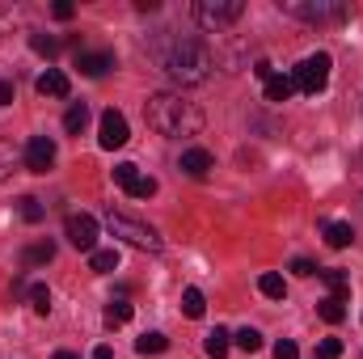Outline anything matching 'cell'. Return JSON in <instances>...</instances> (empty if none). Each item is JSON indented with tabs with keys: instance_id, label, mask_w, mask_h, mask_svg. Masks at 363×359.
<instances>
[{
	"instance_id": "1",
	"label": "cell",
	"mask_w": 363,
	"mask_h": 359,
	"mask_svg": "<svg viewBox=\"0 0 363 359\" xmlns=\"http://www.w3.org/2000/svg\"><path fill=\"white\" fill-rule=\"evenodd\" d=\"M144 114H148V127L157 136H169V140H182V136H199L203 127V114L194 101H186L182 93H152L144 101Z\"/></svg>"
},
{
	"instance_id": "2",
	"label": "cell",
	"mask_w": 363,
	"mask_h": 359,
	"mask_svg": "<svg viewBox=\"0 0 363 359\" xmlns=\"http://www.w3.org/2000/svg\"><path fill=\"white\" fill-rule=\"evenodd\" d=\"M161 68H165L178 85H203V81L211 77L216 60H211L207 43H199V38H174V43L161 51Z\"/></svg>"
},
{
	"instance_id": "3",
	"label": "cell",
	"mask_w": 363,
	"mask_h": 359,
	"mask_svg": "<svg viewBox=\"0 0 363 359\" xmlns=\"http://www.w3.org/2000/svg\"><path fill=\"white\" fill-rule=\"evenodd\" d=\"M330 68H334V60L325 55V51H317V55H304L296 68H291V89L308 93V97H317V93L330 85Z\"/></svg>"
},
{
	"instance_id": "4",
	"label": "cell",
	"mask_w": 363,
	"mask_h": 359,
	"mask_svg": "<svg viewBox=\"0 0 363 359\" xmlns=\"http://www.w3.org/2000/svg\"><path fill=\"white\" fill-rule=\"evenodd\" d=\"M283 13H291L300 21L330 26V21H347L351 17V4H342V0H283Z\"/></svg>"
},
{
	"instance_id": "5",
	"label": "cell",
	"mask_w": 363,
	"mask_h": 359,
	"mask_svg": "<svg viewBox=\"0 0 363 359\" xmlns=\"http://www.w3.org/2000/svg\"><path fill=\"white\" fill-rule=\"evenodd\" d=\"M106 228L114 233V237H123L127 245H135V250H161L165 241L157 237V228H148V224H140V220H131V216H123V211H110L106 216Z\"/></svg>"
},
{
	"instance_id": "6",
	"label": "cell",
	"mask_w": 363,
	"mask_h": 359,
	"mask_svg": "<svg viewBox=\"0 0 363 359\" xmlns=\"http://www.w3.org/2000/svg\"><path fill=\"white\" fill-rule=\"evenodd\" d=\"M241 13H245L241 0H199V4H194V21H199L203 30H224V26H233Z\"/></svg>"
},
{
	"instance_id": "7",
	"label": "cell",
	"mask_w": 363,
	"mask_h": 359,
	"mask_svg": "<svg viewBox=\"0 0 363 359\" xmlns=\"http://www.w3.org/2000/svg\"><path fill=\"white\" fill-rule=\"evenodd\" d=\"M114 182H118L131 199H152V194H157V178H152V174H140V165H131V161L114 165Z\"/></svg>"
},
{
	"instance_id": "8",
	"label": "cell",
	"mask_w": 363,
	"mask_h": 359,
	"mask_svg": "<svg viewBox=\"0 0 363 359\" xmlns=\"http://www.w3.org/2000/svg\"><path fill=\"white\" fill-rule=\"evenodd\" d=\"M64 237L77 245V250H85V254H93V245H97V220L93 216H68V224H64Z\"/></svg>"
},
{
	"instance_id": "9",
	"label": "cell",
	"mask_w": 363,
	"mask_h": 359,
	"mask_svg": "<svg viewBox=\"0 0 363 359\" xmlns=\"http://www.w3.org/2000/svg\"><path fill=\"white\" fill-rule=\"evenodd\" d=\"M51 165H55V140L51 136H34L26 144V170L30 174H47Z\"/></svg>"
},
{
	"instance_id": "10",
	"label": "cell",
	"mask_w": 363,
	"mask_h": 359,
	"mask_svg": "<svg viewBox=\"0 0 363 359\" xmlns=\"http://www.w3.org/2000/svg\"><path fill=\"white\" fill-rule=\"evenodd\" d=\"M101 148H123L127 140H131V131H127V118H123V110H106L101 114Z\"/></svg>"
},
{
	"instance_id": "11",
	"label": "cell",
	"mask_w": 363,
	"mask_h": 359,
	"mask_svg": "<svg viewBox=\"0 0 363 359\" xmlns=\"http://www.w3.org/2000/svg\"><path fill=\"white\" fill-rule=\"evenodd\" d=\"M211 170H216V161H211L207 148H186V153H182V174H190V178H207Z\"/></svg>"
},
{
	"instance_id": "12",
	"label": "cell",
	"mask_w": 363,
	"mask_h": 359,
	"mask_svg": "<svg viewBox=\"0 0 363 359\" xmlns=\"http://www.w3.org/2000/svg\"><path fill=\"white\" fill-rule=\"evenodd\" d=\"M77 68H81V77H106L114 68V55L110 51H81L77 55Z\"/></svg>"
},
{
	"instance_id": "13",
	"label": "cell",
	"mask_w": 363,
	"mask_h": 359,
	"mask_svg": "<svg viewBox=\"0 0 363 359\" xmlns=\"http://www.w3.org/2000/svg\"><path fill=\"white\" fill-rule=\"evenodd\" d=\"M131 300L127 296H110V304H106V313H101V321H106V330H118V326H127L131 321Z\"/></svg>"
},
{
	"instance_id": "14",
	"label": "cell",
	"mask_w": 363,
	"mask_h": 359,
	"mask_svg": "<svg viewBox=\"0 0 363 359\" xmlns=\"http://www.w3.org/2000/svg\"><path fill=\"white\" fill-rule=\"evenodd\" d=\"M34 89L43 93V97H68V89H72V85H68V77H64L60 68H47V72L34 81Z\"/></svg>"
},
{
	"instance_id": "15",
	"label": "cell",
	"mask_w": 363,
	"mask_h": 359,
	"mask_svg": "<svg viewBox=\"0 0 363 359\" xmlns=\"http://www.w3.org/2000/svg\"><path fill=\"white\" fill-rule=\"evenodd\" d=\"M55 258V245L51 241H34V245H26V254H21V267L34 270V267H47Z\"/></svg>"
},
{
	"instance_id": "16",
	"label": "cell",
	"mask_w": 363,
	"mask_h": 359,
	"mask_svg": "<svg viewBox=\"0 0 363 359\" xmlns=\"http://www.w3.org/2000/svg\"><path fill=\"white\" fill-rule=\"evenodd\" d=\"M85 127H89V106H85V101H72L68 114H64V131H68V136H81Z\"/></svg>"
},
{
	"instance_id": "17",
	"label": "cell",
	"mask_w": 363,
	"mask_h": 359,
	"mask_svg": "<svg viewBox=\"0 0 363 359\" xmlns=\"http://www.w3.org/2000/svg\"><path fill=\"white\" fill-rule=\"evenodd\" d=\"M351 241H355V228H351V224H342V220L325 224V245H334V250H347Z\"/></svg>"
},
{
	"instance_id": "18",
	"label": "cell",
	"mask_w": 363,
	"mask_h": 359,
	"mask_svg": "<svg viewBox=\"0 0 363 359\" xmlns=\"http://www.w3.org/2000/svg\"><path fill=\"white\" fill-rule=\"evenodd\" d=\"M317 313H321V321H330V326H338V321L347 317V300H342V296H325V300L317 304Z\"/></svg>"
},
{
	"instance_id": "19",
	"label": "cell",
	"mask_w": 363,
	"mask_h": 359,
	"mask_svg": "<svg viewBox=\"0 0 363 359\" xmlns=\"http://www.w3.org/2000/svg\"><path fill=\"white\" fill-rule=\"evenodd\" d=\"M135 351H140V355H161V351H169V338L157 334V330H148V334L135 338Z\"/></svg>"
},
{
	"instance_id": "20",
	"label": "cell",
	"mask_w": 363,
	"mask_h": 359,
	"mask_svg": "<svg viewBox=\"0 0 363 359\" xmlns=\"http://www.w3.org/2000/svg\"><path fill=\"white\" fill-rule=\"evenodd\" d=\"M228 338H233L228 330H211V334L203 338V351H207V355H211V359H224V355H228V347H233Z\"/></svg>"
},
{
	"instance_id": "21",
	"label": "cell",
	"mask_w": 363,
	"mask_h": 359,
	"mask_svg": "<svg viewBox=\"0 0 363 359\" xmlns=\"http://www.w3.org/2000/svg\"><path fill=\"white\" fill-rule=\"evenodd\" d=\"M182 313H186V317H194V321L207 313V300H203V292H199V287H186V292H182Z\"/></svg>"
},
{
	"instance_id": "22",
	"label": "cell",
	"mask_w": 363,
	"mask_h": 359,
	"mask_svg": "<svg viewBox=\"0 0 363 359\" xmlns=\"http://www.w3.org/2000/svg\"><path fill=\"white\" fill-rule=\"evenodd\" d=\"M287 97H291V77L271 72V81H267V101H287Z\"/></svg>"
},
{
	"instance_id": "23",
	"label": "cell",
	"mask_w": 363,
	"mask_h": 359,
	"mask_svg": "<svg viewBox=\"0 0 363 359\" xmlns=\"http://www.w3.org/2000/svg\"><path fill=\"white\" fill-rule=\"evenodd\" d=\"M17 211H21V220H26V224H38V220L47 216V211H43V203H38L34 194H21V199H17Z\"/></svg>"
},
{
	"instance_id": "24",
	"label": "cell",
	"mask_w": 363,
	"mask_h": 359,
	"mask_svg": "<svg viewBox=\"0 0 363 359\" xmlns=\"http://www.w3.org/2000/svg\"><path fill=\"white\" fill-rule=\"evenodd\" d=\"M30 309H34L38 317L51 313V287H47V283H34V287H30Z\"/></svg>"
},
{
	"instance_id": "25",
	"label": "cell",
	"mask_w": 363,
	"mask_h": 359,
	"mask_svg": "<svg viewBox=\"0 0 363 359\" xmlns=\"http://www.w3.org/2000/svg\"><path fill=\"white\" fill-rule=\"evenodd\" d=\"M258 292H262L267 300H283V296H287V283H283V275H262V279H258Z\"/></svg>"
},
{
	"instance_id": "26",
	"label": "cell",
	"mask_w": 363,
	"mask_h": 359,
	"mask_svg": "<svg viewBox=\"0 0 363 359\" xmlns=\"http://www.w3.org/2000/svg\"><path fill=\"white\" fill-rule=\"evenodd\" d=\"M321 279H325V283H330V287H334V292H330V296H342V300H347V292H351V279H347V270L330 267V270H321Z\"/></svg>"
},
{
	"instance_id": "27",
	"label": "cell",
	"mask_w": 363,
	"mask_h": 359,
	"mask_svg": "<svg viewBox=\"0 0 363 359\" xmlns=\"http://www.w3.org/2000/svg\"><path fill=\"white\" fill-rule=\"evenodd\" d=\"M13 170H17V148L0 136V182L4 178H13Z\"/></svg>"
},
{
	"instance_id": "28",
	"label": "cell",
	"mask_w": 363,
	"mask_h": 359,
	"mask_svg": "<svg viewBox=\"0 0 363 359\" xmlns=\"http://www.w3.org/2000/svg\"><path fill=\"white\" fill-rule=\"evenodd\" d=\"M89 267L97 270V275H110V270L118 267V254H114V250H93V254H89Z\"/></svg>"
},
{
	"instance_id": "29",
	"label": "cell",
	"mask_w": 363,
	"mask_h": 359,
	"mask_svg": "<svg viewBox=\"0 0 363 359\" xmlns=\"http://www.w3.org/2000/svg\"><path fill=\"white\" fill-rule=\"evenodd\" d=\"M233 338H237V347H241V351H250V355H254V351H262V334H258L254 326H245V330H237Z\"/></svg>"
},
{
	"instance_id": "30",
	"label": "cell",
	"mask_w": 363,
	"mask_h": 359,
	"mask_svg": "<svg viewBox=\"0 0 363 359\" xmlns=\"http://www.w3.org/2000/svg\"><path fill=\"white\" fill-rule=\"evenodd\" d=\"M342 355V343H338V338H321V343H317V359H338Z\"/></svg>"
},
{
	"instance_id": "31",
	"label": "cell",
	"mask_w": 363,
	"mask_h": 359,
	"mask_svg": "<svg viewBox=\"0 0 363 359\" xmlns=\"http://www.w3.org/2000/svg\"><path fill=\"white\" fill-rule=\"evenodd\" d=\"M30 47H34L38 55H55V51H60V43H55V38H47V34H34V38H30Z\"/></svg>"
},
{
	"instance_id": "32",
	"label": "cell",
	"mask_w": 363,
	"mask_h": 359,
	"mask_svg": "<svg viewBox=\"0 0 363 359\" xmlns=\"http://www.w3.org/2000/svg\"><path fill=\"white\" fill-rule=\"evenodd\" d=\"M274 359H300V347H296L291 338H283V343L274 347Z\"/></svg>"
},
{
	"instance_id": "33",
	"label": "cell",
	"mask_w": 363,
	"mask_h": 359,
	"mask_svg": "<svg viewBox=\"0 0 363 359\" xmlns=\"http://www.w3.org/2000/svg\"><path fill=\"white\" fill-rule=\"evenodd\" d=\"M291 270H296L300 279H313V275H317V267H313L308 258H296V263H291Z\"/></svg>"
},
{
	"instance_id": "34",
	"label": "cell",
	"mask_w": 363,
	"mask_h": 359,
	"mask_svg": "<svg viewBox=\"0 0 363 359\" xmlns=\"http://www.w3.org/2000/svg\"><path fill=\"white\" fill-rule=\"evenodd\" d=\"M51 13H55V17H60V21H68V17H72V13H77V9H72V4H68V0H60V4H55V9H51Z\"/></svg>"
},
{
	"instance_id": "35",
	"label": "cell",
	"mask_w": 363,
	"mask_h": 359,
	"mask_svg": "<svg viewBox=\"0 0 363 359\" xmlns=\"http://www.w3.org/2000/svg\"><path fill=\"white\" fill-rule=\"evenodd\" d=\"M271 64H267V60H258V64H254V77H258V81H271Z\"/></svg>"
},
{
	"instance_id": "36",
	"label": "cell",
	"mask_w": 363,
	"mask_h": 359,
	"mask_svg": "<svg viewBox=\"0 0 363 359\" xmlns=\"http://www.w3.org/2000/svg\"><path fill=\"white\" fill-rule=\"evenodd\" d=\"M13 101V81H0V106H9Z\"/></svg>"
},
{
	"instance_id": "37",
	"label": "cell",
	"mask_w": 363,
	"mask_h": 359,
	"mask_svg": "<svg viewBox=\"0 0 363 359\" xmlns=\"http://www.w3.org/2000/svg\"><path fill=\"white\" fill-rule=\"evenodd\" d=\"M93 359H114V351H110V347H97V351H93Z\"/></svg>"
},
{
	"instance_id": "38",
	"label": "cell",
	"mask_w": 363,
	"mask_h": 359,
	"mask_svg": "<svg viewBox=\"0 0 363 359\" xmlns=\"http://www.w3.org/2000/svg\"><path fill=\"white\" fill-rule=\"evenodd\" d=\"M55 359H77L72 351H55Z\"/></svg>"
},
{
	"instance_id": "39",
	"label": "cell",
	"mask_w": 363,
	"mask_h": 359,
	"mask_svg": "<svg viewBox=\"0 0 363 359\" xmlns=\"http://www.w3.org/2000/svg\"><path fill=\"white\" fill-rule=\"evenodd\" d=\"M359 359H363V355H359Z\"/></svg>"
}]
</instances>
